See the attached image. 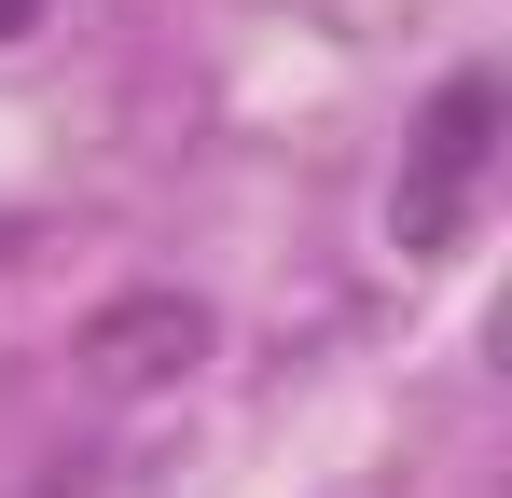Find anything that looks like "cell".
Wrapping results in <instances>:
<instances>
[{"mask_svg": "<svg viewBox=\"0 0 512 498\" xmlns=\"http://www.w3.org/2000/svg\"><path fill=\"white\" fill-rule=\"evenodd\" d=\"M42 14H56V0H0V42H28V28H42Z\"/></svg>", "mask_w": 512, "mask_h": 498, "instance_id": "3957f363", "label": "cell"}, {"mask_svg": "<svg viewBox=\"0 0 512 498\" xmlns=\"http://www.w3.org/2000/svg\"><path fill=\"white\" fill-rule=\"evenodd\" d=\"M485 166H499V70H443V97L416 111V139H402V194H388V236L443 263V249L471 236V208H485Z\"/></svg>", "mask_w": 512, "mask_h": 498, "instance_id": "6da1fadb", "label": "cell"}, {"mask_svg": "<svg viewBox=\"0 0 512 498\" xmlns=\"http://www.w3.org/2000/svg\"><path fill=\"white\" fill-rule=\"evenodd\" d=\"M70 360H84L111 402H153V388H180V374L208 360V305H194V291H125V305H97V319L70 332Z\"/></svg>", "mask_w": 512, "mask_h": 498, "instance_id": "7a4b0ae2", "label": "cell"}]
</instances>
